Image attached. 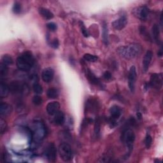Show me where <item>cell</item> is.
Here are the masks:
<instances>
[{"label":"cell","mask_w":163,"mask_h":163,"mask_svg":"<svg viewBox=\"0 0 163 163\" xmlns=\"http://www.w3.org/2000/svg\"><path fill=\"white\" fill-rule=\"evenodd\" d=\"M54 71L51 68H47L44 69L41 73V78L45 82L49 83L54 78Z\"/></svg>","instance_id":"cell-11"},{"label":"cell","mask_w":163,"mask_h":163,"mask_svg":"<svg viewBox=\"0 0 163 163\" xmlns=\"http://www.w3.org/2000/svg\"><path fill=\"white\" fill-rule=\"evenodd\" d=\"M2 63L6 65L7 66L12 65L13 63V59L11 57L8 55H5L2 57Z\"/></svg>","instance_id":"cell-27"},{"label":"cell","mask_w":163,"mask_h":163,"mask_svg":"<svg viewBox=\"0 0 163 163\" xmlns=\"http://www.w3.org/2000/svg\"><path fill=\"white\" fill-rule=\"evenodd\" d=\"M85 73H86V77L87 78V79L89 80V82L92 84H94V85H98V84L99 83L98 78L94 75V73L90 70L86 69L85 71Z\"/></svg>","instance_id":"cell-18"},{"label":"cell","mask_w":163,"mask_h":163,"mask_svg":"<svg viewBox=\"0 0 163 163\" xmlns=\"http://www.w3.org/2000/svg\"><path fill=\"white\" fill-rule=\"evenodd\" d=\"M121 139L130 152L133 149V145L135 140V134L134 132L130 129L125 128L122 132Z\"/></svg>","instance_id":"cell-3"},{"label":"cell","mask_w":163,"mask_h":163,"mask_svg":"<svg viewBox=\"0 0 163 163\" xmlns=\"http://www.w3.org/2000/svg\"><path fill=\"white\" fill-rule=\"evenodd\" d=\"M58 152L61 158L65 162L70 161L73 157V151L69 144L62 143L59 145Z\"/></svg>","instance_id":"cell-4"},{"label":"cell","mask_w":163,"mask_h":163,"mask_svg":"<svg viewBox=\"0 0 163 163\" xmlns=\"http://www.w3.org/2000/svg\"><path fill=\"white\" fill-rule=\"evenodd\" d=\"M117 52L125 59H133L140 52V47L137 44H131L129 45L120 47Z\"/></svg>","instance_id":"cell-2"},{"label":"cell","mask_w":163,"mask_h":163,"mask_svg":"<svg viewBox=\"0 0 163 163\" xmlns=\"http://www.w3.org/2000/svg\"><path fill=\"white\" fill-rule=\"evenodd\" d=\"M137 117L138 118V119H141V114L140 112H138L137 113Z\"/></svg>","instance_id":"cell-38"},{"label":"cell","mask_w":163,"mask_h":163,"mask_svg":"<svg viewBox=\"0 0 163 163\" xmlns=\"http://www.w3.org/2000/svg\"><path fill=\"white\" fill-rule=\"evenodd\" d=\"M8 66L2 62L1 65H0V77L3 78L6 77L8 73Z\"/></svg>","instance_id":"cell-24"},{"label":"cell","mask_w":163,"mask_h":163,"mask_svg":"<svg viewBox=\"0 0 163 163\" xmlns=\"http://www.w3.org/2000/svg\"><path fill=\"white\" fill-rule=\"evenodd\" d=\"M80 28H81V31L82 33L83 34V35L85 36L86 38H87L89 36V33L88 30L87 29V28H86L85 25L83 24V23L82 22H80Z\"/></svg>","instance_id":"cell-32"},{"label":"cell","mask_w":163,"mask_h":163,"mask_svg":"<svg viewBox=\"0 0 163 163\" xmlns=\"http://www.w3.org/2000/svg\"><path fill=\"white\" fill-rule=\"evenodd\" d=\"M33 103L36 106H39V105L41 104V103H43V99L40 96L36 95L33 98Z\"/></svg>","instance_id":"cell-31"},{"label":"cell","mask_w":163,"mask_h":163,"mask_svg":"<svg viewBox=\"0 0 163 163\" xmlns=\"http://www.w3.org/2000/svg\"><path fill=\"white\" fill-rule=\"evenodd\" d=\"M152 136L150 134H147L146 136L145 140V144L146 149H150V147L152 145Z\"/></svg>","instance_id":"cell-30"},{"label":"cell","mask_w":163,"mask_h":163,"mask_svg":"<svg viewBox=\"0 0 163 163\" xmlns=\"http://www.w3.org/2000/svg\"><path fill=\"white\" fill-rule=\"evenodd\" d=\"M155 162H161V161H160V160H159V159H156V160H155V161H154Z\"/></svg>","instance_id":"cell-39"},{"label":"cell","mask_w":163,"mask_h":163,"mask_svg":"<svg viewBox=\"0 0 163 163\" xmlns=\"http://www.w3.org/2000/svg\"><path fill=\"white\" fill-rule=\"evenodd\" d=\"M127 23H128L127 18H126L125 16H122L119 19L113 21L112 25L115 29L122 30L125 27Z\"/></svg>","instance_id":"cell-12"},{"label":"cell","mask_w":163,"mask_h":163,"mask_svg":"<svg viewBox=\"0 0 163 163\" xmlns=\"http://www.w3.org/2000/svg\"><path fill=\"white\" fill-rule=\"evenodd\" d=\"M83 59L88 62H96L98 60V57L96 56L92 55L90 54H86L83 56Z\"/></svg>","instance_id":"cell-25"},{"label":"cell","mask_w":163,"mask_h":163,"mask_svg":"<svg viewBox=\"0 0 163 163\" xmlns=\"http://www.w3.org/2000/svg\"><path fill=\"white\" fill-rule=\"evenodd\" d=\"M103 78H104L105 80H110L112 78L111 73H110L109 71H106L103 74Z\"/></svg>","instance_id":"cell-36"},{"label":"cell","mask_w":163,"mask_h":163,"mask_svg":"<svg viewBox=\"0 0 163 163\" xmlns=\"http://www.w3.org/2000/svg\"><path fill=\"white\" fill-rule=\"evenodd\" d=\"M157 55H158L159 57H162V49H161V50L159 51L158 53H157Z\"/></svg>","instance_id":"cell-37"},{"label":"cell","mask_w":163,"mask_h":163,"mask_svg":"<svg viewBox=\"0 0 163 163\" xmlns=\"http://www.w3.org/2000/svg\"><path fill=\"white\" fill-rule=\"evenodd\" d=\"M136 77H137V75H136V68L134 66H132L129 70L128 76V85L131 91L132 92L134 91Z\"/></svg>","instance_id":"cell-10"},{"label":"cell","mask_w":163,"mask_h":163,"mask_svg":"<svg viewBox=\"0 0 163 163\" xmlns=\"http://www.w3.org/2000/svg\"><path fill=\"white\" fill-rule=\"evenodd\" d=\"M59 40L57 38H54L53 40L52 41L51 43V46L53 47L54 49H57L59 47Z\"/></svg>","instance_id":"cell-35"},{"label":"cell","mask_w":163,"mask_h":163,"mask_svg":"<svg viewBox=\"0 0 163 163\" xmlns=\"http://www.w3.org/2000/svg\"><path fill=\"white\" fill-rule=\"evenodd\" d=\"M47 96L49 99H56L59 96V91L56 88H50L47 90Z\"/></svg>","instance_id":"cell-21"},{"label":"cell","mask_w":163,"mask_h":163,"mask_svg":"<svg viewBox=\"0 0 163 163\" xmlns=\"http://www.w3.org/2000/svg\"><path fill=\"white\" fill-rule=\"evenodd\" d=\"M150 86L153 88L159 90L162 86V77L161 74L154 73L150 77Z\"/></svg>","instance_id":"cell-8"},{"label":"cell","mask_w":163,"mask_h":163,"mask_svg":"<svg viewBox=\"0 0 163 163\" xmlns=\"http://www.w3.org/2000/svg\"><path fill=\"white\" fill-rule=\"evenodd\" d=\"M47 159L49 162H54L56 160L57 149L55 145L53 143H50L47 146L45 152Z\"/></svg>","instance_id":"cell-6"},{"label":"cell","mask_w":163,"mask_h":163,"mask_svg":"<svg viewBox=\"0 0 163 163\" xmlns=\"http://www.w3.org/2000/svg\"><path fill=\"white\" fill-rule=\"evenodd\" d=\"M140 34L143 36L144 38H145L148 41H151L150 36L149 35L148 32H147L145 27H144V26H141V27L140 28Z\"/></svg>","instance_id":"cell-26"},{"label":"cell","mask_w":163,"mask_h":163,"mask_svg":"<svg viewBox=\"0 0 163 163\" xmlns=\"http://www.w3.org/2000/svg\"><path fill=\"white\" fill-rule=\"evenodd\" d=\"M54 122L57 125H61L65 123V116L62 111H58L54 115Z\"/></svg>","instance_id":"cell-16"},{"label":"cell","mask_w":163,"mask_h":163,"mask_svg":"<svg viewBox=\"0 0 163 163\" xmlns=\"http://www.w3.org/2000/svg\"><path fill=\"white\" fill-rule=\"evenodd\" d=\"M103 40L104 44L108 45V28L107 24L105 23H103Z\"/></svg>","instance_id":"cell-22"},{"label":"cell","mask_w":163,"mask_h":163,"mask_svg":"<svg viewBox=\"0 0 163 163\" xmlns=\"http://www.w3.org/2000/svg\"><path fill=\"white\" fill-rule=\"evenodd\" d=\"M33 91L36 94H41L43 92V88H42L41 86L38 83H35L33 86Z\"/></svg>","instance_id":"cell-28"},{"label":"cell","mask_w":163,"mask_h":163,"mask_svg":"<svg viewBox=\"0 0 163 163\" xmlns=\"http://www.w3.org/2000/svg\"><path fill=\"white\" fill-rule=\"evenodd\" d=\"M110 118L109 119V124L112 127L116 125V120L120 117L122 114V110L117 105H113L110 109Z\"/></svg>","instance_id":"cell-5"},{"label":"cell","mask_w":163,"mask_h":163,"mask_svg":"<svg viewBox=\"0 0 163 163\" xmlns=\"http://www.w3.org/2000/svg\"><path fill=\"white\" fill-rule=\"evenodd\" d=\"M10 92H11L13 94H20L26 91V86L25 84L21 83L17 81L12 82L8 86Z\"/></svg>","instance_id":"cell-7"},{"label":"cell","mask_w":163,"mask_h":163,"mask_svg":"<svg viewBox=\"0 0 163 163\" xmlns=\"http://www.w3.org/2000/svg\"><path fill=\"white\" fill-rule=\"evenodd\" d=\"M101 123L100 120L99 119H96L95 122V125H94V135L95 137L98 138L100 134V129H101Z\"/></svg>","instance_id":"cell-23"},{"label":"cell","mask_w":163,"mask_h":163,"mask_svg":"<svg viewBox=\"0 0 163 163\" xmlns=\"http://www.w3.org/2000/svg\"><path fill=\"white\" fill-rule=\"evenodd\" d=\"M150 10L146 6H142L134 10L133 14L136 17L141 20H145L149 17Z\"/></svg>","instance_id":"cell-9"},{"label":"cell","mask_w":163,"mask_h":163,"mask_svg":"<svg viewBox=\"0 0 163 163\" xmlns=\"http://www.w3.org/2000/svg\"><path fill=\"white\" fill-rule=\"evenodd\" d=\"M60 104L57 101H52L47 105V112L50 115H54L57 112L59 111Z\"/></svg>","instance_id":"cell-13"},{"label":"cell","mask_w":163,"mask_h":163,"mask_svg":"<svg viewBox=\"0 0 163 163\" xmlns=\"http://www.w3.org/2000/svg\"><path fill=\"white\" fill-rule=\"evenodd\" d=\"M152 36H153L154 40L157 42V43H158L160 40V38H159L160 31H159V28L158 25L154 24L153 26V27H152Z\"/></svg>","instance_id":"cell-20"},{"label":"cell","mask_w":163,"mask_h":163,"mask_svg":"<svg viewBox=\"0 0 163 163\" xmlns=\"http://www.w3.org/2000/svg\"><path fill=\"white\" fill-rule=\"evenodd\" d=\"M35 64L34 57L30 52L26 51L20 54L17 59V66L20 71H27Z\"/></svg>","instance_id":"cell-1"},{"label":"cell","mask_w":163,"mask_h":163,"mask_svg":"<svg viewBox=\"0 0 163 163\" xmlns=\"http://www.w3.org/2000/svg\"><path fill=\"white\" fill-rule=\"evenodd\" d=\"M38 12L41 16L46 20H50L54 17V14L49 10L45 8L40 7L38 9Z\"/></svg>","instance_id":"cell-17"},{"label":"cell","mask_w":163,"mask_h":163,"mask_svg":"<svg viewBox=\"0 0 163 163\" xmlns=\"http://www.w3.org/2000/svg\"><path fill=\"white\" fill-rule=\"evenodd\" d=\"M9 86L3 82L0 83V97L2 98H6L9 94Z\"/></svg>","instance_id":"cell-19"},{"label":"cell","mask_w":163,"mask_h":163,"mask_svg":"<svg viewBox=\"0 0 163 163\" xmlns=\"http://www.w3.org/2000/svg\"><path fill=\"white\" fill-rule=\"evenodd\" d=\"M47 27L52 31H55L57 29V25L54 23H49L47 24Z\"/></svg>","instance_id":"cell-34"},{"label":"cell","mask_w":163,"mask_h":163,"mask_svg":"<svg viewBox=\"0 0 163 163\" xmlns=\"http://www.w3.org/2000/svg\"><path fill=\"white\" fill-rule=\"evenodd\" d=\"M13 12L15 14H19L20 13V12H21V5L19 3L16 2V3H14V7H13Z\"/></svg>","instance_id":"cell-33"},{"label":"cell","mask_w":163,"mask_h":163,"mask_svg":"<svg viewBox=\"0 0 163 163\" xmlns=\"http://www.w3.org/2000/svg\"><path fill=\"white\" fill-rule=\"evenodd\" d=\"M7 124L2 118L0 119V133L1 134H3L7 131Z\"/></svg>","instance_id":"cell-29"},{"label":"cell","mask_w":163,"mask_h":163,"mask_svg":"<svg viewBox=\"0 0 163 163\" xmlns=\"http://www.w3.org/2000/svg\"><path fill=\"white\" fill-rule=\"evenodd\" d=\"M152 57H153V54H152V51L147 50L143 61V69L144 72H146L149 70V68L152 59Z\"/></svg>","instance_id":"cell-14"},{"label":"cell","mask_w":163,"mask_h":163,"mask_svg":"<svg viewBox=\"0 0 163 163\" xmlns=\"http://www.w3.org/2000/svg\"><path fill=\"white\" fill-rule=\"evenodd\" d=\"M12 112V107L7 103H2L0 104V114L2 117H6Z\"/></svg>","instance_id":"cell-15"}]
</instances>
